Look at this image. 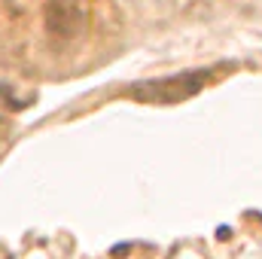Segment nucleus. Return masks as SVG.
Here are the masks:
<instances>
[{
  "mask_svg": "<svg viewBox=\"0 0 262 259\" xmlns=\"http://www.w3.org/2000/svg\"><path fill=\"white\" fill-rule=\"evenodd\" d=\"M213 79V73L207 70H189L180 76H168V79H156V82H143L134 85V98L137 101H152V104H177L183 98H192L195 92H201L207 82Z\"/></svg>",
  "mask_w": 262,
  "mask_h": 259,
  "instance_id": "nucleus-1",
  "label": "nucleus"
}]
</instances>
